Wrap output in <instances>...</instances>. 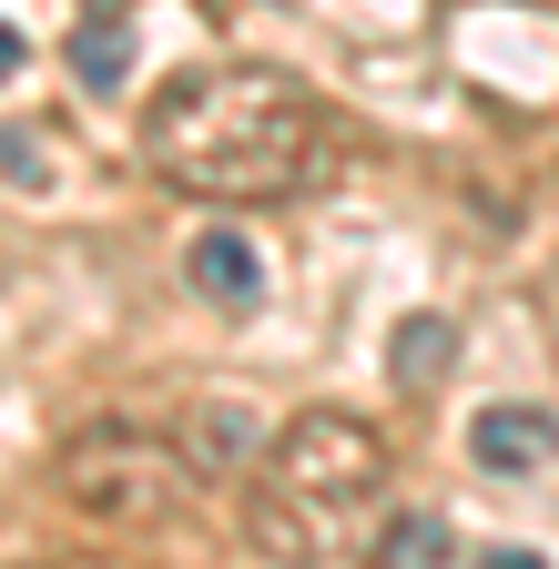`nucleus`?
I'll use <instances>...</instances> for the list:
<instances>
[{
  "instance_id": "obj_4",
  "label": "nucleus",
  "mask_w": 559,
  "mask_h": 569,
  "mask_svg": "<svg viewBox=\"0 0 559 569\" xmlns=\"http://www.w3.org/2000/svg\"><path fill=\"white\" fill-rule=\"evenodd\" d=\"M468 448H478V468H499V478L549 468V458H559V417H539V407H488V417L468 427Z\"/></svg>"
},
{
  "instance_id": "obj_2",
  "label": "nucleus",
  "mask_w": 559,
  "mask_h": 569,
  "mask_svg": "<svg viewBox=\"0 0 559 569\" xmlns=\"http://www.w3.org/2000/svg\"><path fill=\"white\" fill-rule=\"evenodd\" d=\"M377 488H387V438L367 417H346V407H306L286 438L264 448V488H254L244 529H254V549L306 569V559H326L346 539V519H357Z\"/></svg>"
},
{
  "instance_id": "obj_10",
  "label": "nucleus",
  "mask_w": 559,
  "mask_h": 569,
  "mask_svg": "<svg viewBox=\"0 0 559 569\" xmlns=\"http://www.w3.org/2000/svg\"><path fill=\"white\" fill-rule=\"evenodd\" d=\"M478 569H549V559H539V549H488Z\"/></svg>"
},
{
  "instance_id": "obj_1",
  "label": "nucleus",
  "mask_w": 559,
  "mask_h": 569,
  "mask_svg": "<svg viewBox=\"0 0 559 569\" xmlns=\"http://www.w3.org/2000/svg\"><path fill=\"white\" fill-rule=\"evenodd\" d=\"M143 163L193 203H286L326 173V112L286 71H183L143 122Z\"/></svg>"
},
{
  "instance_id": "obj_9",
  "label": "nucleus",
  "mask_w": 559,
  "mask_h": 569,
  "mask_svg": "<svg viewBox=\"0 0 559 569\" xmlns=\"http://www.w3.org/2000/svg\"><path fill=\"white\" fill-rule=\"evenodd\" d=\"M21 61H31V41H21L11 21H0V82H11V71H21Z\"/></svg>"
},
{
  "instance_id": "obj_3",
  "label": "nucleus",
  "mask_w": 559,
  "mask_h": 569,
  "mask_svg": "<svg viewBox=\"0 0 559 569\" xmlns=\"http://www.w3.org/2000/svg\"><path fill=\"white\" fill-rule=\"evenodd\" d=\"M193 488H203V468L163 427H132V417H102L92 438L61 448V509L92 529H163V519H183Z\"/></svg>"
},
{
  "instance_id": "obj_7",
  "label": "nucleus",
  "mask_w": 559,
  "mask_h": 569,
  "mask_svg": "<svg viewBox=\"0 0 559 569\" xmlns=\"http://www.w3.org/2000/svg\"><path fill=\"white\" fill-rule=\"evenodd\" d=\"M122 71H132V31L102 11L92 31H72V82L82 92H122Z\"/></svg>"
},
{
  "instance_id": "obj_8",
  "label": "nucleus",
  "mask_w": 559,
  "mask_h": 569,
  "mask_svg": "<svg viewBox=\"0 0 559 569\" xmlns=\"http://www.w3.org/2000/svg\"><path fill=\"white\" fill-rule=\"evenodd\" d=\"M448 559V519L438 509H407L387 539H377V569H438Z\"/></svg>"
},
{
  "instance_id": "obj_5",
  "label": "nucleus",
  "mask_w": 559,
  "mask_h": 569,
  "mask_svg": "<svg viewBox=\"0 0 559 569\" xmlns=\"http://www.w3.org/2000/svg\"><path fill=\"white\" fill-rule=\"evenodd\" d=\"M183 274H193V296H214L224 316H244V306L264 296V264H254V244H244V234H224V224L183 244Z\"/></svg>"
},
{
  "instance_id": "obj_6",
  "label": "nucleus",
  "mask_w": 559,
  "mask_h": 569,
  "mask_svg": "<svg viewBox=\"0 0 559 569\" xmlns=\"http://www.w3.org/2000/svg\"><path fill=\"white\" fill-rule=\"evenodd\" d=\"M448 356H458V326H448V316H407L397 346H387V367H397V387H438Z\"/></svg>"
}]
</instances>
